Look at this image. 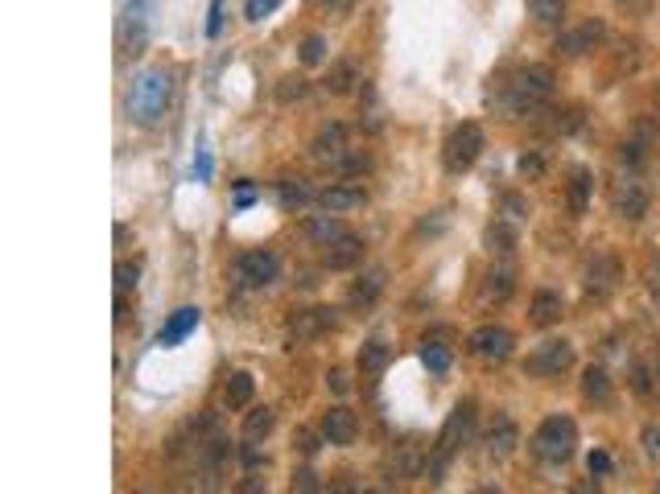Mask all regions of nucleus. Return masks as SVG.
<instances>
[{
  "label": "nucleus",
  "mask_w": 660,
  "mask_h": 494,
  "mask_svg": "<svg viewBox=\"0 0 660 494\" xmlns=\"http://www.w3.org/2000/svg\"><path fill=\"white\" fill-rule=\"evenodd\" d=\"M628 379H631V392L640 395V400H648V395L656 392V384H652L656 375H652L644 363H631V367H628Z\"/></svg>",
  "instance_id": "72a5a7b5"
},
{
  "label": "nucleus",
  "mask_w": 660,
  "mask_h": 494,
  "mask_svg": "<svg viewBox=\"0 0 660 494\" xmlns=\"http://www.w3.org/2000/svg\"><path fill=\"white\" fill-rule=\"evenodd\" d=\"M603 38H607V25H603L599 17H590V21H582L578 30L561 33V38H558V54H561V58H582V54H590Z\"/></svg>",
  "instance_id": "f8f14e48"
},
{
  "label": "nucleus",
  "mask_w": 660,
  "mask_h": 494,
  "mask_svg": "<svg viewBox=\"0 0 660 494\" xmlns=\"http://www.w3.org/2000/svg\"><path fill=\"white\" fill-rule=\"evenodd\" d=\"M574 445H578V424L569 416H545L532 433V454L549 465H561L574 457Z\"/></svg>",
  "instance_id": "20e7f679"
},
{
  "label": "nucleus",
  "mask_w": 660,
  "mask_h": 494,
  "mask_svg": "<svg viewBox=\"0 0 660 494\" xmlns=\"http://www.w3.org/2000/svg\"><path fill=\"white\" fill-rule=\"evenodd\" d=\"M590 190H594V178L586 169H574V178H569V214H586Z\"/></svg>",
  "instance_id": "bb28decb"
},
{
  "label": "nucleus",
  "mask_w": 660,
  "mask_h": 494,
  "mask_svg": "<svg viewBox=\"0 0 660 494\" xmlns=\"http://www.w3.org/2000/svg\"><path fill=\"white\" fill-rule=\"evenodd\" d=\"M318 211H330V214H347V211H359L367 202V190L364 186H351V182H335L326 186V190H318Z\"/></svg>",
  "instance_id": "4468645a"
},
{
  "label": "nucleus",
  "mask_w": 660,
  "mask_h": 494,
  "mask_svg": "<svg viewBox=\"0 0 660 494\" xmlns=\"http://www.w3.org/2000/svg\"><path fill=\"white\" fill-rule=\"evenodd\" d=\"M620 260L611 252H594V260L586 264V297H594V301H603V297L615 293V284H620Z\"/></svg>",
  "instance_id": "1a4fd4ad"
},
{
  "label": "nucleus",
  "mask_w": 660,
  "mask_h": 494,
  "mask_svg": "<svg viewBox=\"0 0 660 494\" xmlns=\"http://www.w3.org/2000/svg\"><path fill=\"white\" fill-rule=\"evenodd\" d=\"M277 9H281V0H248V4H244V17L248 21H264L268 13H277Z\"/></svg>",
  "instance_id": "a19ab883"
},
{
  "label": "nucleus",
  "mask_w": 660,
  "mask_h": 494,
  "mask_svg": "<svg viewBox=\"0 0 660 494\" xmlns=\"http://www.w3.org/2000/svg\"><path fill=\"white\" fill-rule=\"evenodd\" d=\"M648 202H652V194L640 178H628V182H620L615 194H611V206H615V214L623 222H640L648 214Z\"/></svg>",
  "instance_id": "9d476101"
},
{
  "label": "nucleus",
  "mask_w": 660,
  "mask_h": 494,
  "mask_svg": "<svg viewBox=\"0 0 660 494\" xmlns=\"http://www.w3.org/2000/svg\"><path fill=\"white\" fill-rule=\"evenodd\" d=\"M227 403H232V408H248V403H252V395H256V379L248 371H235L232 379H227Z\"/></svg>",
  "instance_id": "cd10ccee"
},
{
  "label": "nucleus",
  "mask_w": 660,
  "mask_h": 494,
  "mask_svg": "<svg viewBox=\"0 0 660 494\" xmlns=\"http://www.w3.org/2000/svg\"><path fill=\"white\" fill-rule=\"evenodd\" d=\"M170 95H173V74L165 66H149V71L136 74L128 91V116L136 124H157L170 108Z\"/></svg>",
  "instance_id": "f257e3e1"
},
{
  "label": "nucleus",
  "mask_w": 660,
  "mask_h": 494,
  "mask_svg": "<svg viewBox=\"0 0 660 494\" xmlns=\"http://www.w3.org/2000/svg\"><path fill=\"white\" fill-rule=\"evenodd\" d=\"M471 424H475V403L471 400L454 403V412L446 416V424H442V433H437V441H434V457L426 462L429 482H442V470H446V462L458 454V445L471 437Z\"/></svg>",
  "instance_id": "7ed1b4c3"
},
{
  "label": "nucleus",
  "mask_w": 660,
  "mask_h": 494,
  "mask_svg": "<svg viewBox=\"0 0 660 494\" xmlns=\"http://www.w3.org/2000/svg\"><path fill=\"white\" fill-rule=\"evenodd\" d=\"M302 235L310 243H318V247H326V243H335L339 235H347V227L339 222V214L322 211V214H310V219L302 222Z\"/></svg>",
  "instance_id": "aec40b11"
},
{
  "label": "nucleus",
  "mask_w": 660,
  "mask_h": 494,
  "mask_svg": "<svg viewBox=\"0 0 660 494\" xmlns=\"http://www.w3.org/2000/svg\"><path fill=\"white\" fill-rule=\"evenodd\" d=\"M483 144H488V136H483V128H479L475 120L458 124V128L450 132L446 149H442V161H446L450 173H467L471 165L483 157Z\"/></svg>",
  "instance_id": "39448f33"
},
{
  "label": "nucleus",
  "mask_w": 660,
  "mask_h": 494,
  "mask_svg": "<svg viewBox=\"0 0 660 494\" xmlns=\"http://www.w3.org/2000/svg\"><path fill=\"white\" fill-rule=\"evenodd\" d=\"M586 470H590V474H594V478L611 474V454H607V449H594V454L586 457Z\"/></svg>",
  "instance_id": "37998d69"
},
{
  "label": "nucleus",
  "mask_w": 660,
  "mask_h": 494,
  "mask_svg": "<svg viewBox=\"0 0 660 494\" xmlns=\"http://www.w3.org/2000/svg\"><path fill=\"white\" fill-rule=\"evenodd\" d=\"M224 30V0H211V17H207V33H219Z\"/></svg>",
  "instance_id": "09e8293b"
},
{
  "label": "nucleus",
  "mask_w": 660,
  "mask_h": 494,
  "mask_svg": "<svg viewBox=\"0 0 660 494\" xmlns=\"http://www.w3.org/2000/svg\"><path fill=\"white\" fill-rule=\"evenodd\" d=\"M652 375H656V384H660V346H656V354H652Z\"/></svg>",
  "instance_id": "6e6d98bb"
},
{
  "label": "nucleus",
  "mask_w": 660,
  "mask_h": 494,
  "mask_svg": "<svg viewBox=\"0 0 660 494\" xmlns=\"http://www.w3.org/2000/svg\"><path fill=\"white\" fill-rule=\"evenodd\" d=\"M273 424H277L273 408H252V412L244 416V437H248V441H260V437L273 433Z\"/></svg>",
  "instance_id": "c756f323"
},
{
  "label": "nucleus",
  "mask_w": 660,
  "mask_h": 494,
  "mask_svg": "<svg viewBox=\"0 0 660 494\" xmlns=\"http://www.w3.org/2000/svg\"><path fill=\"white\" fill-rule=\"evenodd\" d=\"M322 58H326V41H322V33H310V38L302 41V62H305V66H318Z\"/></svg>",
  "instance_id": "e433bc0d"
},
{
  "label": "nucleus",
  "mask_w": 660,
  "mask_h": 494,
  "mask_svg": "<svg viewBox=\"0 0 660 494\" xmlns=\"http://www.w3.org/2000/svg\"><path fill=\"white\" fill-rule=\"evenodd\" d=\"M516 445H520V429L512 416H496L488 429V454L496 457V462H508L512 454H516Z\"/></svg>",
  "instance_id": "dca6fc26"
},
{
  "label": "nucleus",
  "mask_w": 660,
  "mask_h": 494,
  "mask_svg": "<svg viewBox=\"0 0 660 494\" xmlns=\"http://www.w3.org/2000/svg\"><path fill=\"white\" fill-rule=\"evenodd\" d=\"M124 322H128V305L116 301V325H124Z\"/></svg>",
  "instance_id": "5fc2aeb1"
},
{
  "label": "nucleus",
  "mask_w": 660,
  "mask_h": 494,
  "mask_svg": "<svg viewBox=\"0 0 660 494\" xmlns=\"http://www.w3.org/2000/svg\"><path fill=\"white\" fill-rule=\"evenodd\" d=\"M549 95H553V71H549V66H520V71L504 82L499 108L508 111V116H524V111H537Z\"/></svg>",
  "instance_id": "f03ea898"
},
{
  "label": "nucleus",
  "mask_w": 660,
  "mask_h": 494,
  "mask_svg": "<svg viewBox=\"0 0 660 494\" xmlns=\"http://www.w3.org/2000/svg\"><path fill=\"white\" fill-rule=\"evenodd\" d=\"M528 17L537 25H558L566 17V0H528Z\"/></svg>",
  "instance_id": "7c9ffc66"
},
{
  "label": "nucleus",
  "mask_w": 660,
  "mask_h": 494,
  "mask_svg": "<svg viewBox=\"0 0 660 494\" xmlns=\"http://www.w3.org/2000/svg\"><path fill=\"white\" fill-rule=\"evenodd\" d=\"M467 346H471V354L488 359V363H504L512 354V346H516V338H512V330H504V325H479L467 338Z\"/></svg>",
  "instance_id": "6e6552de"
},
{
  "label": "nucleus",
  "mask_w": 660,
  "mask_h": 494,
  "mask_svg": "<svg viewBox=\"0 0 660 494\" xmlns=\"http://www.w3.org/2000/svg\"><path fill=\"white\" fill-rule=\"evenodd\" d=\"M392 474L396 478H421L426 474V457H421V449L417 445H400L392 454Z\"/></svg>",
  "instance_id": "b1692460"
},
{
  "label": "nucleus",
  "mask_w": 660,
  "mask_h": 494,
  "mask_svg": "<svg viewBox=\"0 0 660 494\" xmlns=\"http://www.w3.org/2000/svg\"><path fill=\"white\" fill-rule=\"evenodd\" d=\"M644 157H648V144H644L640 136H631V141H623V144H620V161H623V165H631V169H636V165H640Z\"/></svg>",
  "instance_id": "c9c22d12"
},
{
  "label": "nucleus",
  "mask_w": 660,
  "mask_h": 494,
  "mask_svg": "<svg viewBox=\"0 0 660 494\" xmlns=\"http://www.w3.org/2000/svg\"><path fill=\"white\" fill-rule=\"evenodd\" d=\"M305 91H310V82L302 74H285L277 82V103H297V100H305Z\"/></svg>",
  "instance_id": "2f4dec72"
},
{
  "label": "nucleus",
  "mask_w": 660,
  "mask_h": 494,
  "mask_svg": "<svg viewBox=\"0 0 660 494\" xmlns=\"http://www.w3.org/2000/svg\"><path fill=\"white\" fill-rule=\"evenodd\" d=\"M648 293L656 297V305H660V260L648 264Z\"/></svg>",
  "instance_id": "3c124183"
},
{
  "label": "nucleus",
  "mask_w": 660,
  "mask_h": 494,
  "mask_svg": "<svg viewBox=\"0 0 660 494\" xmlns=\"http://www.w3.org/2000/svg\"><path fill=\"white\" fill-rule=\"evenodd\" d=\"M339 309H330V305H318V309H302L297 317H289V338H297V342H310V338H318V334L335 330Z\"/></svg>",
  "instance_id": "ddd939ff"
},
{
  "label": "nucleus",
  "mask_w": 660,
  "mask_h": 494,
  "mask_svg": "<svg viewBox=\"0 0 660 494\" xmlns=\"http://www.w3.org/2000/svg\"><path fill=\"white\" fill-rule=\"evenodd\" d=\"M335 165H339L343 173H367V169H372V161H367V152H351V149H347Z\"/></svg>",
  "instance_id": "4c0bfd02"
},
{
  "label": "nucleus",
  "mask_w": 660,
  "mask_h": 494,
  "mask_svg": "<svg viewBox=\"0 0 660 494\" xmlns=\"http://www.w3.org/2000/svg\"><path fill=\"white\" fill-rule=\"evenodd\" d=\"M318 433H322L326 445H335V449H347V445H356L359 437V416L351 412V408H330V412L322 416V424H318Z\"/></svg>",
  "instance_id": "9b49d317"
},
{
  "label": "nucleus",
  "mask_w": 660,
  "mask_h": 494,
  "mask_svg": "<svg viewBox=\"0 0 660 494\" xmlns=\"http://www.w3.org/2000/svg\"><path fill=\"white\" fill-rule=\"evenodd\" d=\"M421 363H426L434 375H446L450 371V351L442 342H426V351H421Z\"/></svg>",
  "instance_id": "f704fd0d"
},
{
  "label": "nucleus",
  "mask_w": 660,
  "mask_h": 494,
  "mask_svg": "<svg viewBox=\"0 0 660 494\" xmlns=\"http://www.w3.org/2000/svg\"><path fill=\"white\" fill-rule=\"evenodd\" d=\"M364 260V239L359 235H339L335 243H326L322 247V264L330 268V273H347V268H356V264Z\"/></svg>",
  "instance_id": "2eb2a0df"
},
{
  "label": "nucleus",
  "mask_w": 660,
  "mask_h": 494,
  "mask_svg": "<svg viewBox=\"0 0 660 494\" xmlns=\"http://www.w3.org/2000/svg\"><path fill=\"white\" fill-rule=\"evenodd\" d=\"M388 363H392V346H388V342L372 338V342L359 346V371H364V375H380Z\"/></svg>",
  "instance_id": "5701e85b"
},
{
  "label": "nucleus",
  "mask_w": 660,
  "mask_h": 494,
  "mask_svg": "<svg viewBox=\"0 0 660 494\" xmlns=\"http://www.w3.org/2000/svg\"><path fill=\"white\" fill-rule=\"evenodd\" d=\"M326 387L339 392V395H347V392H351V379H347V371H330V375H326Z\"/></svg>",
  "instance_id": "8fccbe9b"
},
{
  "label": "nucleus",
  "mask_w": 660,
  "mask_h": 494,
  "mask_svg": "<svg viewBox=\"0 0 660 494\" xmlns=\"http://www.w3.org/2000/svg\"><path fill=\"white\" fill-rule=\"evenodd\" d=\"M380 293H384V268H367V273L351 284V309H367V305H376Z\"/></svg>",
  "instance_id": "412c9836"
},
{
  "label": "nucleus",
  "mask_w": 660,
  "mask_h": 494,
  "mask_svg": "<svg viewBox=\"0 0 660 494\" xmlns=\"http://www.w3.org/2000/svg\"><path fill=\"white\" fill-rule=\"evenodd\" d=\"M294 490H318V474L314 470H294Z\"/></svg>",
  "instance_id": "de8ad7c7"
},
{
  "label": "nucleus",
  "mask_w": 660,
  "mask_h": 494,
  "mask_svg": "<svg viewBox=\"0 0 660 494\" xmlns=\"http://www.w3.org/2000/svg\"><path fill=\"white\" fill-rule=\"evenodd\" d=\"M569 367H574V342H566V338H549L524 359V375H532V379H553Z\"/></svg>",
  "instance_id": "423d86ee"
},
{
  "label": "nucleus",
  "mask_w": 660,
  "mask_h": 494,
  "mask_svg": "<svg viewBox=\"0 0 660 494\" xmlns=\"http://www.w3.org/2000/svg\"><path fill=\"white\" fill-rule=\"evenodd\" d=\"M318 4H322V9H330V13H343L351 0H318Z\"/></svg>",
  "instance_id": "864d4df0"
},
{
  "label": "nucleus",
  "mask_w": 660,
  "mask_h": 494,
  "mask_svg": "<svg viewBox=\"0 0 660 494\" xmlns=\"http://www.w3.org/2000/svg\"><path fill=\"white\" fill-rule=\"evenodd\" d=\"M512 289H516V268H512V264L491 268V273H488V297H491V301H508Z\"/></svg>",
  "instance_id": "a878e982"
},
{
  "label": "nucleus",
  "mask_w": 660,
  "mask_h": 494,
  "mask_svg": "<svg viewBox=\"0 0 660 494\" xmlns=\"http://www.w3.org/2000/svg\"><path fill=\"white\" fill-rule=\"evenodd\" d=\"M211 152L207 149H198V157H194V178H198V182H211Z\"/></svg>",
  "instance_id": "49530a36"
},
{
  "label": "nucleus",
  "mask_w": 660,
  "mask_h": 494,
  "mask_svg": "<svg viewBox=\"0 0 660 494\" xmlns=\"http://www.w3.org/2000/svg\"><path fill=\"white\" fill-rule=\"evenodd\" d=\"M240 457H244V465H248V470H256V465H264V454H260V449H256V445H244V454H240Z\"/></svg>",
  "instance_id": "603ef678"
},
{
  "label": "nucleus",
  "mask_w": 660,
  "mask_h": 494,
  "mask_svg": "<svg viewBox=\"0 0 660 494\" xmlns=\"http://www.w3.org/2000/svg\"><path fill=\"white\" fill-rule=\"evenodd\" d=\"M359 82V66L356 62H335L330 66V74H326V91L330 95H351Z\"/></svg>",
  "instance_id": "393cba45"
},
{
  "label": "nucleus",
  "mask_w": 660,
  "mask_h": 494,
  "mask_svg": "<svg viewBox=\"0 0 660 494\" xmlns=\"http://www.w3.org/2000/svg\"><path fill=\"white\" fill-rule=\"evenodd\" d=\"M294 445H297V449H302V454H305V457H314V454H318V437H314V433H310V429H297Z\"/></svg>",
  "instance_id": "a18cd8bd"
},
{
  "label": "nucleus",
  "mask_w": 660,
  "mask_h": 494,
  "mask_svg": "<svg viewBox=\"0 0 660 494\" xmlns=\"http://www.w3.org/2000/svg\"><path fill=\"white\" fill-rule=\"evenodd\" d=\"M582 395H586L590 403L607 408L611 403V375L603 371V367H586V371H582Z\"/></svg>",
  "instance_id": "4be33fe9"
},
{
  "label": "nucleus",
  "mask_w": 660,
  "mask_h": 494,
  "mask_svg": "<svg viewBox=\"0 0 660 494\" xmlns=\"http://www.w3.org/2000/svg\"><path fill=\"white\" fill-rule=\"evenodd\" d=\"M198 322H203V309H198V305H182L178 313H170V322L162 325L157 342H162V346H178L182 338H190V334L198 330Z\"/></svg>",
  "instance_id": "f3484780"
},
{
  "label": "nucleus",
  "mask_w": 660,
  "mask_h": 494,
  "mask_svg": "<svg viewBox=\"0 0 660 494\" xmlns=\"http://www.w3.org/2000/svg\"><path fill=\"white\" fill-rule=\"evenodd\" d=\"M561 313H566V301H561V293H553V289H541V293H532V301H528V322L541 325V330L561 322Z\"/></svg>",
  "instance_id": "a211bd4d"
},
{
  "label": "nucleus",
  "mask_w": 660,
  "mask_h": 494,
  "mask_svg": "<svg viewBox=\"0 0 660 494\" xmlns=\"http://www.w3.org/2000/svg\"><path fill=\"white\" fill-rule=\"evenodd\" d=\"M277 198H281L285 211H297V206H305V202H314L318 194L305 182H289V178H285V182H277Z\"/></svg>",
  "instance_id": "c85d7f7f"
},
{
  "label": "nucleus",
  "mask_w": 660,
  "mask_h": 494,
  "mask_svg": "<svg viewBox=\"0 0 660 494\" xmlns=\"http://www.w3.org/2000/svg\"><path fill=\"white\" fill-rule=\"evenodd\" d=\"M256 202V186L252 182H240L235 186V194H232V211H248Z\"/></svg>",
  "instance_id": "79ce46f5"
},
{
  "label": "nucleus",
  "mask_w": 660,
  "mask_h": 494,
  "mask_svg": "<svg viewBox=\"0 0 660 494\" xmlns=\"http://www.w3.org/2000/svg\"><path fill=\"white\" fill-rule=\"evenodd\" d=\"M516 169H520V178H532V182H537L541 173H545V157H541V152H524Z\"/></svg>",
  "instance_id": "ea45409f"
},
{
  "label": "nucleus",
  "mask_w": 660,
  "mask_h": 494,
  "mask_svg": "<svg viewBox=\"0 0 660 494\" xmlns=\"http://www.w3.org/2000/svg\"><path fill=\"white\" fill-rule=\"evenodd\" d=\"M277 256L273 252H240L235 256V284L240 289H268L277 281Z\"/></svg>",
  "instance_id": "0eeeda50"
},
{
  "label": "nucleus",
  "mask_w": 660,
  "mask_h": 494,
  "mask_svg": "<svg viewBox=\"0 0 660 494\" xmlns=\"http://www.w3.org/2000/svg\"><path fill=\"white\" fill-rule=\"evenodd\" d=\"M640 441H644V454L660 457V424H648V429L640 433Z\"/></svg>",
  "instance_id": "c03bdc74"
},
{
  "label": "nucleus",
  "mask_w": 660,
  "mask_h": 494,
  "mask_svg": "<svg viewBox=\"0 0 660 494\" xmlns=\"http://www.w3.org/2000/svg\"><path fill=\"white\" fill-rule=\"evenodd\" d=\"M310 152H314L318 161H339L347 152V128L343 124H322L314 136V144H310Z\"/></svg>",
  "instance_id": "6ab92c4d"
},
{
  "label": "nucleus",
  "mask_w": 660,
  "mask_h": 494,
  "mask_svg": "<svg viewBox=\"0 0 660 494\" xmlns=\"http://www.w3.org/2000/svg\"><path fill=\"white\" fill-rule=\"evenodd\" d=\"M488 247L491 252H499V256H508L512 247H516V235H512L508 222H491L488 227Z\"/></svg>",
  "instance_id": "473e14b6"
},
{
  "label": "nucleus",
  "mask_w": 660,
  "mask_h": 494,
  "mask_svg": "<svg viewBox=\"0 0 660 494\" xmlns=\"http://www.w3.org/2000/svg\"><path fill=\"white\" fill-rule=\"evenodd\" d=\"M136 276H141V268H136V264H116V293H128V289H136Z\"/></svg>",
  "instance_id": "58836bf2"
}]
</instances>
